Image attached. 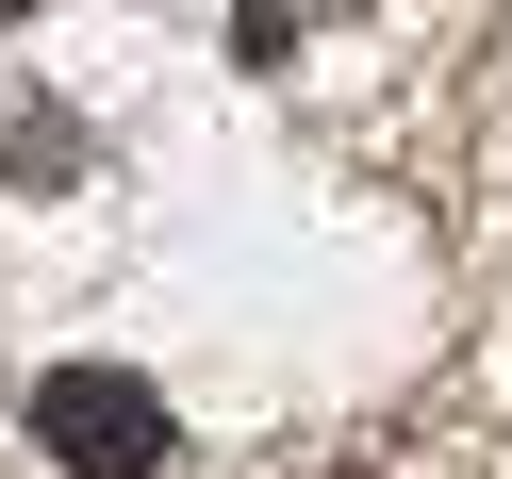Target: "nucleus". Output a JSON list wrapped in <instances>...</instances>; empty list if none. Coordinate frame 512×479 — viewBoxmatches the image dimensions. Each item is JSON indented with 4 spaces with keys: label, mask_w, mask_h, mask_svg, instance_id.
<instances>
[{
    "label": "nucleus",
    "mask_w": 512,
    "mask_h": 479,
    "mask_svg": "<svg viewBox=\"0 0 512 479\" xmlns=\"http://www.w3.org/2000/svg\"><path fill=\"white\" fill-rule=\"evenodd\" d=\"M314 479H364V463H314Z\"/></svg>",
    "instance_id": "nucleus-4"
},
{
    "label": "nucleus",
    "mask_w": 512,
    "mask_h": 479,
    "mask_svg": "<svg viewBox=\"0 0 512 479\" xmlns=\"http://www.w3.org/2000/svg\"><path fill=\"white\" fill-rule=\"evenodd\" d=\"M17 17H34V0H0V34H17Z\"/></svg>",
    "instance_id": "nucleus-3"
},
{
    "label": "nucleus",
    "mask_w": 512,
    "mask_h": 479,
    "mask_svg": "<svg viewBox=\"0 0 512 479\" xmlns=\"http://www.w3.org/2000/svg\"><path fill=\"white\" fill-rule=\"evenodd\" d=\"M0 182L67 199V182H83V116H67V100H0Z\"/></svg>",
    "instance_id": "nucleus-2"
},
{
    "label": "nucleus",
    "mask_w": 512,
    "mask_h": 479,
    "mask_svg": "<svg viewBox=\"0 0 512 479\" xmlns=\"http://www.w3.org/2000/svg\"><path fill=\"white\" fill-rule=\"evenodd\" d=\"M34 446L67 479H166V380H133V364H34Z\"/></svg>",
    "instance_id": "nucleus-1"
}]
</instances>
